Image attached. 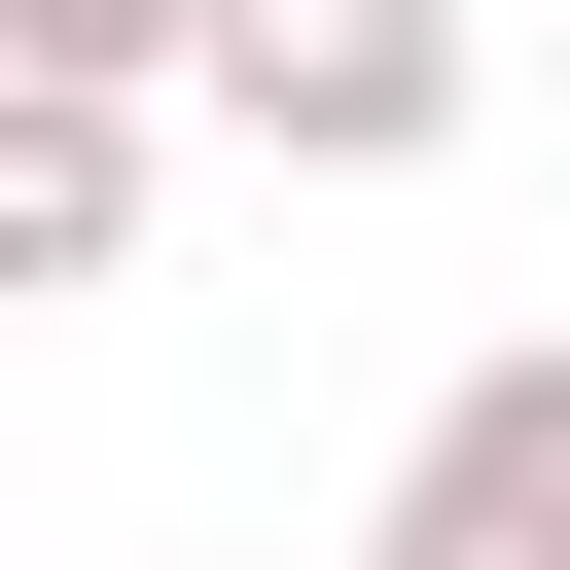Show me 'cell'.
Segmentation results:
<instances>
[{
	"label": "cell",
	"mask_w": 570,
	"mask_h": 570,
	"mask_svg": "<svg viewBox=\"0 0 570 570\" xmlns=\"http://www.w3.org/2000/svg\"><path fill=\"white\" fill-rule=\"evenodd\" d=\"M214 142L249 178H428L463 142V0H214Z\"/></svg>",
	"instance_id": "cell-1"
},
{
	"label": "cell",
	"mask_w": 570,
	"mask_h": 570,
	"mask_svg": "<svg viewBox=\"0 0 570 570\" xmlns=\"http://www.w3.org/2000/svg\"><path fill=\"white\" fill-rule=\"evenodd\" d=\"M356 570H570V356H463L356 499Z\"/></svg>",
	"instance_id": "cell-2"
},
{
	"label": "cell",
	"mask_w": 570,
	"mask_h": 570,
	"mask_svg": "<svg viewBox=\"0 0 570 570\" xmlns=\"http://www.w3.org/2000/svg\"><path fill=\"white\" fill-rule=\"evenodd\" d=\"M142 249V107L107 71H0V285H107Z\"/></svg>",
	"instance_id": "cell-3"
},
{
	"label": "cell",
	"mask_w": 570,
	"mask_h": 570,
	"mask_svg": "<svg viewBox=\"0 0 570 570\" xmlns=\"http://www.w3.org/2000/svg\"><path fill=\"white\" fill-rule=\"evenodd\" d=\"M0 71H107L142 107V71H214V0H0Z\"/></svg>",
	"instance_id": "cell-4"
}]
</instances>
